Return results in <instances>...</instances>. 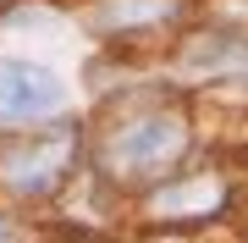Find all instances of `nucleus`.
Instances as JSON below:
<instances>
[{"label": "nucleus", "instance_id": "0eeeda50", "mask_svg": "<svg viewBox=\"0 0 248 243\" xmlns=\"http://www.w3.org/2000/svg\"><path fill=\"white\" fill-rule=\"evenodd\" d=\"M0 243H6V227H0Z\"/></svg>", "mask_w": 248, "mask_h": 243}, {"label": "nucleus", "instance_id": "20e7f679", "mask_svg": "<svg viewBox=\"0 0 248 243\" xmlns=\"http://www.w3.org/2000/svg\"><path fill=\"white\" fill-rule=\"evenodd\" d=\"M226 205V182L221 177H187V182H171V188L155 194V216H215Z\"/></svg>", "mask_w": 248, "mask_h": 243}, {"label": "nucleus", "instance_id": "f03ea898", "mask_svg": "<svg viewBox=\"0 0 248 243\" xmlns=\"http://www.w3.org/2000/svg\"><path fill=\"white\" fill-rule=\"evenodd\" d=\"M61 78L50 66H33V61H11L0 55V127H22V122H45L61 111Z\"/></svg>", "mask_w": 248, "mask_h": 243}, {"label": "nucleus", "instance_id": "39448f33", "mask_svg": "<svg viewBox=\"0 0 248 243\" xmlns=\"http://www.w3.org/2000/svg\"><path fill=\"white\" fill-rule=\"evenodd\" d=\"M187 72H243L248 78V33H204L187 45Z\"/></svg>", "mask_w": 248, "mask_h": 243}, {"label": "nucleus", "instance_id": "7ed1b4c3", "mask_svg": "<svg viewBox=\"0 0 248 243\" xmlns=\"http://www.w3.org/2000/svg\"><path fill=\"white\" fill-rule=\"evenodd\" d=\"M72 133H45V138H28V144L0 155V182L17 194H45L61 182V171L72 166Z\"/></svg>", "mask_w": 248, "mask_h": 243}, {"label": "nucleus", "instance_id": "f257e3e1", "mask_svg": "<svg viewBox=\"0 0 248 243\" xmlns=\"http://www.w3.org/2000/svg\"><path fill=\"white\" fill-rule=\"evenodd\" d=\"M187 155V122L171 111H138L105 138V171L122 182H155Z\"/></svg>", "mask_w": 248, "mask_h": 243}, {"label": "nucleus", "instance_id": "423d86ee", "mask_svg": "<svg viewBox=\"0 0 248 243\" xmlns=\"http://www.w3.org/2000/svg\"><path fill=\"white\" fill-rule=\"evenodd\" d=\"M177 17V0H99V22L105 28H149Z\"/></svg>", "mask_w": 248, "mask_h": 243}]
</instances>
